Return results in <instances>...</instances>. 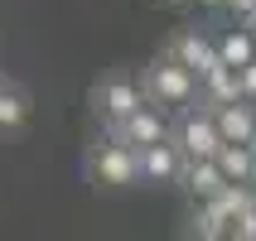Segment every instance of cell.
I'll use <instances>...</instances> for the list:
<instances>
[{"mask_svg":"<svg viewBox=\"0 0 256 241\" xmlns=\"http://www.w3.org/2000/svg\"><path fill=\"white\" fill-rule=\"evenodd\" d=\"M140 87H145V101L150 106H160L164 116H179V111H188V106H198V97H203V87H198V77L188 68H179L174 58H164L160 53L150 68L140 72Z\"/></svg>","mask_w":256,"mask_h":241,"instance_id":"6da1fadb","label":"cell"},{"mask_svg":"<svg viewBox=\"0 0 256 241\" xmlns=\"http://www.w3.org/2000/svg\"><path fill=\"white\" fill-rule=\"evenodd\" d=\"M92 106H97L102 130H112V126H121V121H130V116L140 111V106H150V101H145L140 77H126V72H106V77L92 87Z\"/></svg>","mask_w":256,"mask_h":241,"instance_id":"7a4b0ae2","label":"cell"},{"mask_svg":"<svg viewBox=\"0 0 256 241\" xmlns=\"http://www.w3.org/2000/svg\"><path fill=\"white\" fill-rule=\"evenodd\" d=\"M87 174L97 179L102 188H126V184H140V155L130 145L102 135L92 150H87Z\"/></svg>","mask_w":256,"mask_h":241,"instance_id":"3957f363","label":"cell"},{"mask_svg":"<svg viewBox=\"0 0 256 241\" xmlns=\"http://www.w3.org/2000/svg\"><path fill=\"white\" fill-rule=\"evenodd\" d=\"M174 145L184 150V159H218V155H222L218 121H213V111H208L203 101L174 116Z\"/></svg>","mask_w":256,"mask_h":241,"instance_id":"277c9868","label":"cell"},{"mask_svg":"<svg viewBox=\"0 0 256 241\" xmlns=\"http://www.w3.org/2000/svg\"><path fill=\"white\" fill-rule=\"evenodd\" d=\"M102 135H112V140L130 145V150L140 155V150H150V145L174 140V126H170V116L160 111V106H140L130 121H121V126H112V130H102Z\"/></svg>","mask_w":256,"mask_h":241,"instance_id":"5b68a950","label":"cell"},{"mask_svg":"<svg viewBox=\"0 0 256 241\" xmlns=\"http://www.w3.org/2000/svg\"><path fill=\"white\" fill-rule=\"evenodd\" d=\"M164 58H174L179 68H188L198 82L213 68H222V58H218V39H208L203 29H179V34L170 39V48H164Z\"/></svg>","mask_w":256,"mask_h":241,"instance_id":"8992f818","label":"cell"},{"mask_svg":"<svg viewBox=\"0 0 256 241\" xmlns=\"http://www.w3.org/2000/svg\"><path fill=\"white\" fill-rule=\"evenodd\" d=\"M184 150L174 140L164 145H150V150H140V184H179L184 179Z\"/></svg>","mask_w":256,"mask_h":241,"instance_id":"52a82bcc","label":"cell"},{"mask_svg":"<svg viewBox=\"0 0 256 241\" xmlns=\"http://www.w3.org/2000/svg\"><path fill=\"white\" fill-rule=\"evenodd\" d=\"M29 111H34L29 87L14 82V77H0V140H5V135H20V130L29 126Z\"/></svg>","mask_w":256,"mask_h":241,"instance_id":"ba28073f","label":"cell"},{"mask_svg":"<svg viewBox=\"0 0 256 241\" xmlns=\"http://www.w3.org/2000/svg\"><path fill=\"white\" fill-rule=\"evenodd\" d=\"M198 87H203V97H198V101L208 106V111H222V106H237V101H246L242 72H237V68H228V63H222V68H213Z\"/></svg>","mask_w":256,"mask_h":241,"instance_id":"9c48e42d","label":"cell"},{"mask_svg":"<svg viewBox=\"0 0 256 241\" xmlns=\"http://www.w3.org/2000/svg\"><path fill=\"white\" fill-rule=\"evenodd\" d=\"M213 121H218L222 145H252V150H256V111H252V101L222 106V111H213Z\"/></svg>","mask_w":256,"mask_h":241,"instance_id":"30bf717a","label":"cell"},{"mask_svg":"<svg viewBox=\"0 0 256 241\" xmlns=\"http://www.w3.org/2000/svg\"><path fill=\"white\" fill-rule=\"evenodd\" d=\"M179 184L194 193L198 203H213L222 188H228V179H222V169H218V159H188L184 164V179Z\"/></svg>","mask_w":256,"mask_h":241,"instance_id":"8fae6325","label":"cell"},{"mask_svg":"<svg viewBox=\"0 0 256 241\" xmlns=\"http://www.w3.org/2000/svg\"><path fill=\"white\" fill-rule=\"evenodd\" d=\"M218 58L228 63V68H252L256 63V39H252V29H242V24H232L222 39H218Z\"/></svg>","mask_w":256,"mask_h":241,"instance_id":"7c38bea8","label":"cell"},{"mask_svg":"<svg viewBox=\"0 0 256 241\" xmlns=\"http://www.w3.org/2000/svg\"><path fill=\"white\" fill-rule=\"evenodd\" d=\"M252 164H256L252 145H222V155H218V169H222L228 184H246L252 179Z\"/></svg>","mask_w":256,"mask_h":241,"instance_id":"4fadbf2b","label":"cell"},{"mask_svg":"<svg viewBox=\"0 0 256 241\" xmlns=\"http://www.w3.org/2000/svg\"><path fill=\"white\" fill-rule=\"evenodd\" d=\"M228 241H256V208H252V213H242L237 222H232Z\"/></svg>","mask_w":256,"mask_h":241,"instance_id":"5bb4252c","label":"cell"},{"mask_svg":"<svg viewBox=\"0 0 256 241\" xmlns=\"http://www.w3.org/2000/svg\"><path fill=\"white\" fill-rule=\"evenodd\" d=\"M228 10L237 14V24L246 29V24H252V19H256V0H228Z\"/></svg>","mask_w":256,"mask_h":241,"instance_id":"9a60e30c","label":"cell"},{"mask_svg":"<svg viewBox=\"0 0 256 241\" xmlns=\"http://www.w3.org/2000/svg\"><path fill=\"white\" fill-rule=\"evenodd\" d=\"M242 87H246V101H256V63L242 68Z\"/></svg>","mask_w":256,"mask_h":241,"instance_id":"2e32d148","label":"cell"},{"mask_svg":"<svg viewBox=\"0 0 256 241\" xmlns=\"http://www.w3.org/2000/svg\"><path fill=\"white\" fill-rule=\"evenodd\" d=\"M203 10H222V5H228V0H198Z\"/></svg>","mask_w":256,"mask_h":241,"instance_id":"e0dca14e","label":"cell"},{"mask_svg":"<svg viewBox=\"0 0 256 241\" xmlns=\"http://www.w3.org/2000/svg\"><path fill=\"white\" fill-rule=\"evenodd\" d=\"M246 184H252V188H256V164H252V179H246Z\"/></svg>","mask_w":256,"mask_h":241,"instance_id":"ac0fdd59","label":"cell"},{"mask_svg":"<svg viewBox=\"0 0 256 241\" xmlns=\"http://www.w3.org/2000/svg\"><path fill=\"white\" fill-rule=\"evenodd\" d=\"M160 5H184V0H160Z\"/></svg>","mask_w":256,"mask_h":241,"instance_id":"d6986e66","label":"cell"},{"mask_svg":"<svg viewBox=\"0 0 256 241\" xmlns=\"http://www.w3.org/2000/svg\"><path fill=\"white\" fill-rule=\"evenodd\" d=\"M246 29H252V39H256V19H252V24H246Z\"/></svg>","mask_w":256,"mask_h":241,"instance_id":"ffe728a7","label":"cell"},{"mask_svg":"<svg viewBox=\"0 0 256 241\" xmlns=\"http://www.w3.org/2000/svg\"><path fill=\"white\" fill-rule=\"evenodd\" d=\"M252 111H256V101H252Z\"/></svg>","mask_w":256,"mask_h":241,"instance_id":"44dd1931","label":"cell"}]
</instances>
